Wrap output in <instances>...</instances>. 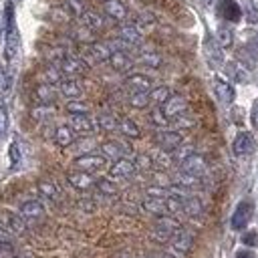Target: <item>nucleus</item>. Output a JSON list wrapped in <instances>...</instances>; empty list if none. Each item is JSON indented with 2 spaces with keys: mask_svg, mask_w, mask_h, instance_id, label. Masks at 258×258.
<instances>
[{
  "mask_svg": "<svg viewBox=\"0 0 258 258\" xmlns=\"http://www.w3.org/2000/svg\"><path fill=\"white\" fill-rule=\"evenodd\" d=\"M189 155H194V147H189V145H179V147L171 153V159L177 161V163H181V161H185Z\"/></svg>",
  "mask_w": 258,
  "mask_h": 258,
  "instance_id": "nucleus-44",
  "label": "nucleus"
},
{
  "mask_svg": "<svg viewBox=\"0 0 258 258\" xmlns=\"http://www.w3.org/2000/svg\"><path fill=\"white\" fill-rule=\"evenodd\" d=\"M101 151H103V157H105V159L109 157V159H115V161H117V159H123V155H125L129 149L123 147L121 143L109 141V143H103V145H101Z\"/></svg>",
  "mask_w": 258,
  "mask_h": 258,
  "instance_id": "nucleus-27",
  "label": "nucleus"
},
{
  "mask_svg": "<svg viewBox=\"0 0 258 258\" xmlns=\"http://www.w3.org/2000/svg\"><path fill=\"white\" fill-rule=\"evenodd\" d=\"M79 206H81L85 212H93V210H95V204H93V200H81V202H79Z\"/></svg>",
  "mask_w": 258,
  "mask_h": 258,
  "instance_id": "nucleus-54",
  "label": "nucleus"
},
{
  "mask_svg": "<svg viewBox=\"0 0 258 258\" xmlns=\"http://www.w3.org/2000/svg\"><path fill=\"white\" fill-rule=\"evenodd\" d=\"M103 10L113 20H125L127 18V6L121 0H107V2H103Z\"/></svg>",
  "mask_w": 258,
  "mask_h": 258,
  "instance_id": "nucleus-22",
  "label": "nucleus"
},
{
  "mask_svg": "<svg viewBox=\"0 0 258 258\" xmlns=\"http://www.w3.org/2000/svg\"><path fill=\"white\" fill-rule=\"evenodd\" d=\"M69 127L75 133H81V135H91V133L97 131V123L89 115H71L69 117Z\"/></svg>",
  "mask_w": 258,
  "mask_h": 258,
  "instance_id": "nucleus-11",
  "label": "nucleus"
},
{
  "mask_svg": "<svg viewBox=\"0 0 258 258\" xmlns=\"http://www.w3.org/2000/svg\"><path fill=\"white\" fill-rule=\"evenodd\" d=\"M236 258H256V254L250 248H242V250L236 252Z\"/></svg>",
  "mask_w": 258,
  "mask_h": 258,
  "instance_id": "nucleus-53",
  "label": "nucleus"
},
{
  "mask_svg": "<svg viewBox=\"0 0 258 258\" xmlns=\"http://www.w3.org/2000/svg\"><path fill=\"white\" fill-rule=\"evenodd\" d=\"M75 135H77V133H75L69 125H60V127L54 129L52 139H54V143H56L58 147H69V145L75 141Z\"/></svg>",
  "mask_w": 258,
  "mask_h": 258,
  "instance_id": "nucleus-25",
  "label": "nucleus"
},
{
  "mask_svg": "<svg viewBox=\"0 0 258 258\" xmlns=\"http://www.w3.org/2000/svg\"><path fill=\"white\" fill-rule=\"evenodd\" d=\"M149 103H151L149 93H131V95H129V105L135 107V109H143V107H147Z\"/></svg>",
  "mask_w": 258,
  "mask_h": 258,
  "instance_id": "nucleus-42",
  "label": "nucleus"
},
{
  "mask_svg": "<svg viewBox=\"0 0 258 258\" xmlns=\"http://www.w3.org/2000/svg\"><path fill=\"white\" fill-rule=\"evenodd\" d=\"M135 171H137L135 163L129 161L127 157H123V159H117V161L111 165L109 175H111V179H129V177H133Z\"/></svg>",
  "mask_w": 258,
  "mask_h": 258,
  "instance_id": "nucleus-13",
  "label": "nucleus"
},
{
  "mask_svg": "<svg viewBox=\"0 0 258 258\" xmlns=\"http://www.w3.org/2000/svg\"><path fill=\"white\" fill-rule=\"evenodd\" d=\"M101 2H107V0H101Z\"/></svg>",
  "mask_w": 258,
  "mask_h": 258,
  "instance_id": "nucleus-60",
  "label": "nucleus"
},
{
  "mask_svg": "<svg viewBox=\"0 0 258 258\" xmlns=\"http://www.w3.org/2000/svg\"><path fill=\"white\" fill-rule=\"evenodd\" d=\"M214 93H216V97H218L222 103H226V105H230V103L236 99V91H234V87H232L228 81L220 79V77L214 79Z\"/></svg>",
  "mask_w": 258,
  "mask_h": 258,
  "instance_id": "nucleus-18",
  "label": "nucleus"
},
{
  "mask_svg": "<svg viewBox=\"0 0 258 258\" xmlns=\"http://www.w3.org/2000/svg\"><path fill=\"white\" fill-rule=\"evenodd\" d=\"M216 42H218L222 48H230V46H232L234 34H232V30H230V26H226V24L218 26V30H216Z\"/></svg>",
  "mask_w": 258,
  "mask_h": 258,
  "instance_id": "nucleus-32",
  "label": "nucleus"
},
{
  "mask_svg": "<svg viewBox=\"0 0 258 258\" xmlns=\"http://www.w3.org/2000/svg\"><path fill=\"white\" fill-rule=\"evenodd\" d=\"M97 123H99V127H101V129H105V131H115V129L119 127L117 117H115V115H111V113H101V115H99V119H97Z\"/></svg>",
  "mask_w": 258,
  "mask_h": 258,
  "instance_id": "nucleus-38",
  "label": "nucleus"
},
{
  "mask_svg": "<svg viewBox=\"0 0 258 258\" xmlns=\"http://www.w3.org/2000/svg\"><path fill=\"white\" fill-rule=\"evenodd\" d=\"M42 77H44V83H46V85H56V83L62 81V73H60L58 64H50V67H46V71H44Z\"/></svg>",
  "mask_w": 258,
  "mask_h": 258,
  "instance_id": "nucleus-39",
  "label": "nucleus"
},
{
  "mask_svg": "<svg viewBox=\"0 0 258 258\" xmlns=\"http://www.w3.org/2000/svg\"><path fill=\"white\" fill-rule=\"evenodd\" d=\"M50 115H52V109H50L48 105H40V107H34V109H32V117L38 119V121H40V119L44 121V119H48Z\"/></svg>",
  "mask_w": 258,
  "mask_h": 258,
  "instance_id": "nucleus-47",
  "label": "nucleus"
},
{
  "mask_svg": "<svg viewBox=\"0 0 258 258\" xmlns=\"http://www.w3.org/2000/svg\"><path fill=\"white\" fill-rule=\"evenodd\" d=\"M4 26H6V38H4V60L10 62L16 58L18 48H20V34L16 28V18H14V2L6 0L4 2Z\"/></svg>",
  "mask_w": 258,
  "mask_h": 258,
  "instance_id": "nucleus-1",
  "label": "nucleus"
},
{
  "mask_svg": "<svg viewBox=\"0 0 258 258\" xmlns=\"http://www.w3.org/2000/svg\"><path fill=\"white\" fill-rule=\"evenodd\" d=\"M159 258H175V256H173V254H169V252H165V254H161Z\"/></svg>",
  "mask_w": 258,
  "mask_h": 258,
  "instance_id": "nucleus-57",
  "label": "nucleus"
},
{
  "mask_svg": "<svg viewBox=\"0 0 258 258\" xmlns=\"http://www.w3.org/2000/svg\"><path fill=\"white\" fill-rule=\"evenodd\" d=\"M58 69H60L62 75H69L71 79H75V77H79V75H83V73L87 71V62H85L83 58H79V56L67 54V56L58 62Z\"/></svg>",
  "mask_w": 258,
  "mask_h": 258,
  "instance_id": "nucleus-7",
  "label": "nucleus"
},
{
  "mask_svg": "<svg viewBox=\"0 0 258 258\" xmlns=\"http://www.w3.org/2000/svg\"><path fill=\"white\" fill-rule=\"evenodd\" d=\"M244 12H246V20L248 22H258V6L254 0H246L244 2Z\"/></svg>",
  "mask_w": 258,
  "mask_h": 258,
  "instance_id": "nucleus-45",
  "label": "nucleus"
},
{
  "mask_svg": "<svg viewBox=\"0 0 258 258\" xmlns=\"http://www.w3.org/2000/svg\"><path fill=\"white\" fill-rule=\"evenodd\" d=\"M8 159H10V169H16L22 161V149H20V143L16 139L8 147Z\"/></svg>",
  "mask_w": 258,
  "mask_h": 258,
  "instance_id": "nucleus-37",
  "label": "nucleus"
},
{
  "mask_svg": "<svg viewBox=\"0 0 258 258\" xmlns=\"http://www.w3.org/2000/svg\"><path fill=\"white\" fill-rule=\"evenodd\" d=\"M105 157L103 155H97V153H85V155H79L77 159H75V167L79 169V171H87V173H91V171H97V169H101V167H105Z\"/></svg>",
  "mask_w": 258,
  "mask_h": 258,
  "instance_id": "nucleus-8",
  "label": "nucleus"
},
{
  "mask_svg": "<svg viewBox=\"0 0 258 258\" xmlns=\"http://www.w3.org/2000/svg\"><path fill=\"white\" fill-rule=\"evenodd\" d=\"M125 85L131 89V93H149L151 87H153L151 79L145 77V75H139V73L129 75V77L125 79Z\"/></svg>",
  "mask_w": 258,
  "mask_h": 258,
  "instance_id": "nucleus-19",
  "label": "nucleus"
},
{
  "mask_svg": "<svg viewBox=\"0 0 258 258\" xmlns=\"http://www.w3.org/2000/svg\"><path fill=\"white\" fill-rule=\"evenodd\" d=\"M67 111H69L71 115H89V105H87L85 101L75 99V101H69V103H67Z\"/></svg>",
  "mask_w": 258,
  "mask_h": 258,
  "instance_id": "nucleus-43",
  "label": "nucleus"
},
{
  "mask_svg": "<svg viewBox=\"0 0 258 258\" xmlns=\"http://www.w3.org/2000/svg\"><path fill=\"white\" fill-rule=\"evenodd\" d=\"M109 62H111V67H113L115 71H119V73H127V71L133 67L131 56H129L127 52H123V50H113Z\"/></svg>",
  "mask_w": 258,
  "mask_h": 258,
  "instance_id": "nucleus-23",
  "label": "nucleus"
},
{
  "mask_svg": "<svg viewBox=\"0 0 258 258\" xmlns=\"http://www.w3.org/2000/svg\"><path fill=\"white\" fill-rule=\"evenodd\" d=\"M119 131H121L125 137H131V139H135V137L141 135V129L137 127V123H135L133 119H121V121H119Z\"/></svg>",
  "mask_w": 258,
  "mask_h": 258,
  "instance_id": "nucleus-35",
  "label": "nucleus"
},
{
  "mask_svg": "<svg viewBox=\"0 0 258 258\" xmlns=\"http://www.w3.org/2000/svg\"><path fill=\"white\" fill-rule=\"evenodd\" d=\"M185 109H187V103H185V99H183L181 95H171V97H169V99L159 107L161 115H163L167 121L177 119L179 115H183V113H185Z\"/></svg>",
  "mask_w": 258,
  "mask_h": 258,
  "instance_id": "nucleus-4",
  "label": "nucleus"
},
{
  "mask_svg": "<svg viewBox=\"0 0 258 258\" xmlns=\"http://www.w3.org/2000/svg\"><path fill=\"white\" fill-rule=\"evenodd\" d=\"M232 151H234L236 155H240V157L250 155V153L254 151V139H252V133H248V131H240V133L236 135L234 143H232Z\"/></svg>",
  "mask_w": 258,
  "mask_h": 258,
  "instance_id": "nucleus-16",
  "label": "nucleus"
},
{
  "mask_svg": "<svg viewBox=\"0 0 258 258\" xmlns=\"http://www.w3.org/2000/svg\"><path fill=\"white\" fill-rule=\"evenodd\" d=\"M216 10H218V16L224 18L226 22H238L242 18V8L236 0H220Z\"/></svg>",
  "mask_w": 258,
  "mask_h": 258,
  "instance_id": "nucleus-10",
  "label": "nucleus"
},
{
  "mask_svg": "<svg viewBox=\"0 0 258 258\" xmlns=\"http://www.w3.org/2000/svg\"><path fill=\"white\" fill-rule=\"evenodd\" d=\"M179 230H181V224L177 220H173L171 216H161L151 230V238L159 244H165V242H171L173 234Z\"/></svg>",
  "mask_w": 258,
  "mask_h": 258,
  "instance_id": "nucleus-2",
  "label": "nucleus"
},
{
  "mask_svg": "<svg viewBox=\"0 0 258 258\" xmlns=\"http://www.w3.org/2000/svg\"><path fill=\"white\" fill-rule=\"evenodd\" d=\"M139 60L145 64V67H151V69H157V67H161V56L157 54V52H151V50H145V52H141L139 54Z\"/></svg>",
  "mask_w": 258,
  "mask_h": 258,
  "instance_id": "nucleus-40",
  "label": "nucleus"
},
{
  "mask_svg": "<svg viewBox=\"0 0 258 258\" xmlns=\"http://www.w3.org/2000/svg\"><path fill=\"white\" fill-rule=\"evenodd\" d=\"M173 183H175V187H181V189H194L196 185H200V177H194V175H189V173H183V171H179L175 177H173Z\"/></svg>",
  "mask_w": 258,
  "mask_h": 258,
  "instance_id": "nucleus-31",
  "label": "nucleus"
},
{
  "mask_svg": "<svg viewBox=\"0 0 258 258\" xmlns=\"http://www.w3.org/2000/svg\"><path fill=\"white\" fill-rule=\"evenodd\" d=\"M204 2H206V4H212V2H214V0H204Z\"/></svg>",
  "mask_w": 258,
  "mask_h": 258,
  "instance_id": "nucleus-59",
  "label": "nucleus"
},
{
  "mask_svg": "<svg viewBox=\"0 0 258 258\" xmlns=\"http://www.w3.org/2000/svg\"><path fill=\"white\" fill-rule=\"evenodd\" d=\"M135 167H143V169L151 167V159H149V155H139V157H137V163H135Z\"/></svg>",
  "mask_w": 258,
  "mask_h": 258,
  "instance_id": "nucleus-52",
  "label": "nucleus"
},
{
  "mask_svg": "<svg viewBox=\"0 0 258 258\" xmlns=\"http://www.w3.org/2000/svg\"><path fill=\"white\" fill-rule=\"evenodd\" d=\"M252 46H254V48H256V52H258V34H256V38L252 40Z\"/></svg>",
  "mask_w": 258,
  "mask_h": 258,
  "instance_id": "nucleus-56",
  "label": "nucleus"
},
{
  "mask_svg": "<svg viewBox=\"0 0 258 258\" xmlns=\"http://www.w3.org/2000/svg\"><path fill=\"white\" fill-rule=\"evenodd\" d=\"M181 141H183V137L171 129H159L155 133V143L159 145L161 151H167V153H173L181 145Z\"/></svg>",
  "mask_w": 258,
  "mask_h": 258,
  "instance_id": "nucleus-5",
  "label": "nucleus"
},
{
  "mask_svg": "<svg viewBox=\"0 0 258 258\" xmlns=\"http://www.w3.org/2000/svg\"><path fill=\"white\" fill-rule=\"evenodd\" d=\"M171 248H173L177 254H187V252H191V248H194V234L181 228L179 232L173 234V238H171Z\"/></svg>",
  "mask_w": 258,
  "mask_h": 258,
  "instance_id": "nucleus-14",
  "label": "nucleus"
},
{
  "mask_svg": "<svg viewBox=\"0 0 258 258\" xmlns=\"http://www.w3.org/2000/svg\"><path fill=\"white\" fill-rule=\"evenodd\" d=\"M226 75L232 81H236V83H248L250 81V73L246 71V67L240 64V62H236V60H232V62L226 64Z\"/></svg>",
  "mask_w": 258,
  "mask_h": 258,
  "instance_id": "nucleus-24",
  "label": "nucleus"
},
{
  "mask_svg": "<svg viewBox=\"0 0 258 258\" xmlns=\"http://www.w3.org/2000/svg\"><path fill=\"white\" fill-rule=\"evenodd\" d=\"M151 121H153V123H155V125H159V127H165V125H167V123H169V121H167V119H165V117H163V115H161V111H159V109H157V111H153V113H151Z\"/></svg>",
  "mask_w": 258,
  "mask_h": 258,
  "instance_id": "nucleus-51",
  "label": "nucleus"
},
{
  "mask_svg": "<svg viewBox=\"0 0 258 258\" xmlns=\"http://www.w3.org/2000/svg\"><path fill=\"white\" fill-rule=\"evenodd\" d=\"M169 97H171L169 87H155L153 91H149V99H151V103H155V105H159V107H161Z\"/></svg>",
  "mask_w": 258,
  "mask_h": 258,
  "instance_id": "nucleus-36",
  "label": "nucleus"
},
{
  "mask_svg": "<svg viewBox=\"0 0 258 258\" xmlns=\"http://www.w3.org/2000/svg\"><path fill=\"white\" fill-rule=\"evenodd\" d=\"M0 228H4L10 234H22L24 228H26V222L18 214L8 212V210H2L0 212Z\"/></svg>",
  "mask_w": 258,
  "mask_h": 258,
  "instance_id": "nucleus-9",
  "label": "nucleus"
},
{
  "mask_svg": "<svg viewBox=\"0 0 258 258\" xmlns=\"http://www.w3.org/2000/svg\"><path fill=\"white\" fill-rule=\"evenodd\" d=\"M187 216H191V218H198L202 212H204V204H202V200L198 198V196H187L185 200H183V208H181Z\"/></svg>",
  "mask_w": 258,
  "mask_h": 258,
  "instance_id": "nucleus-30",
  "label": "nucleus"
},
{
  "mask_svg": "<svg viewBox=\"0 0 258 258\" xmlns=\"http://www.w3.org/2000/svg\"><path fill=\"white\" fill-rule=\"evenodd\" d=\"M38 191H40L42 198H46L50 202H56L60 198V189L52 181H38Z\"/></svg>",
  "mask_w": 258,
  "mask_h": 258,
  "instance_id": "nucleus-33",
  "label": "nucleus"
},
{
  "mask_svg": "<svg viewBox=\"0 0 258 258\" xmlns=\"http://www.w3.org/2000/svg\"><path fill=\"white\" fill-rule=\"evenodd\" d=\"M0 248H4V250H8V252H12V250H14L12 234H10V232H6L4 228H0Z\"/></svg>",
  "mask_w": 258,
  "mask_h": 258,
  "instance_id": "nucleus-46",
  "label": "nucleus"
},
{
  "mask_svg": "<svg viewBox=\"0 0 258 258\" xmlns=\"http://www.w3.org/2000/svg\"><path fill=\"white\" fill-rule=\"evenodd\" d=\"M143 210L145 212H149V214H155V216H167V208H165V200H161V198H145L143 200Z\"/></svg>",
  "mask_w": 258,
  "mask_h": 258,
  "instance_id": "nucleus-26",
  "label": "nucleus"
},
{
  "mask_svg": "<svg viewBox=\"0 0 258 258\" xmlns=\"http://www.w3.org/2000/svg\"><path fill=\"white\" fill-rule=\"evenodd\" d=\"M87 54H89L91 62H105V60L111 58L113 48L107 42H91L89 48H87Z\"/></svg>",
  "mask_w": 258,
  "mask_h": 258,
  "instance_id": "nucleus-17",
  "label": "nucleus"
},
{
  "mask_svg": "<svg viewBox=\"0 0 258 258\" xmlns=\"http://www.w3.org/2000/svg\"><path fill=\"white\" fill-rule=\"evenodd\" d=\"M119 38L127 44H139L141 42V30L133 24H125L119 28Z\"/></svg>",
  "mask_w": 258,
  "mask_h": 258,
  "instance_id": "nucleus-29",
  "label": "nucleus"
},
{
  "mask_svg": "<svg viewBox=\"0 0 258 258\" xmlns=\"http://www.w3.org/2000/svg\"><path fill=\"white\" fill-rule=\"evenodd\" d=\"M81 20H83V24H85L87 30H101V28L105 26L103 16L97 14V12H93V10H85V12L81 14Z\"/></svg>",
  "mask_w": 258,
  "mask_h": 258,
  "instance_id": "nucleus-28",
  "label": "nucleus"
},
{
  "mask_svg": "<svg viewBox=\"0 0 258 258\" xmlns=\"http://www.w3.org/2000/svg\"><path fill=\"white\" fill-rule=\"evenodd\" d=\"M204 52H206V58H208V64L212 69H218L224 64V52H222V46L214 40V38H208L206 44H204Z\"/></svg>",
  "mask_w": 258,
  "mask_h": 258,
  "instance_id": "nucleus-15",
  "label": "nucleus"
},
{
  "mask_svg": "<svg viewBox=\"0 0 258 258\" xmlns=\"http://www.w3.org/2000/svg\"><path fill=\"white\" fill-rule=\"evenodd\" d=\"M18 216H20L24 222H36V220H40V218L44 216V206H42V202H38V200H26V202L20 204Z\"/></svg>",
  "mask_w": 258,
  "mask_h": 258,
  "instance_id": "nucleus-6",
  "label": "nucleus"
},
{
  "mask_svg": "<svg viewBox=\"0 0 258 258\" xmlns=\"http://www.w3.org/2000/svg\"><path fill=\"white\" fill-rule=\"evenodd\" d=\"M179 165H181V171H183V173H189V175H194V177H202V175L206 173V169H208L206 159H204L202 155H198V153L189 155V157H187L185 161H181Z\"/></svg>",
  "mask_w": 258,
  "mask_h": 258,
  "instance_id": "nucleus-12",
  "label": "nucleus"
},
{
  "mask_svg": "<svg viewBox=\"0 0 258 258\" xmlns=\"http://www.w3.org/2000/svg\"><path fill=\"white\" fill-rule=\"evenodd\" d=\"M6 129H8V109L0 105V137L6 133Z\"/></svg>",
  "mask_w": 258,
  "mask_h": 258,
  "instance_id": "nucleus-50",
  "label": "nucleus"
},
{
  "mask_svg": "<svg viewBox=\"0 0 258 258\" xmlns=\"http://www.w3.org/2000/svg\"><path fill=\"white\" fill-rule=\"evenodd\" d=\"M54 97H56V93H54V87L52 85H38L36 87V99L42 103V105H50L52 101H54Z\"/></svg>",
  "mask_w": 258,
  "mask_h": 258,
  "instance_id": "nucleus-34",
  "label": "nucleus"
},
{
  "mask_svg": "<svg viewBox=\"0 0 258 258\" xmlns=\"http://www.w3.org/2000/svg\"><path fill=\"white\" fill-rule=\"evenodd\" d=\"M58 91H60V95H64V97H69L71 101H75V99H79L81 95H83V87H81V83L77 81V79H62L60 83H58Z\"/></svg>",
  "mask_w": 258,
  "mask_h": 258,
  "instance_id": "nucleus-21",
  "label": "nucleus"
},
{
  "mask_svg": "<svg viewBox=\"0 0 258 258\" xmlns=\"http://www.w3.org/2000/svg\"><path fill=\"white\" fill-rule=\"evenodd\" d=\"M2 26H4V16L0 14V34H2Z\"/></svg>",
  "mask_w": 258,
  "mask_h": 258,
  "instance_id": "nucleus-58",
  "label": "nucleus"
},
{
  "mask_svg": "<svg viewBox=\"0 0 258 258\" xmlns=\"http://www.w3.org/2000/svg\"><path fill=\"white\" fill-rule=\"evenodd\" d=\"M252 214H254V204H252L250 200H242V202L236 206V210H234V214H232V218H230L232 230H244L246 224L252 220Z\"/></svg>",
  "mask_w": 258,
  "mask_h": 258,
  "instance_id": "nucleus-3",
  "label": "nucleus"
},
{
  "mask_svg": "<svg viewBox=\"0 0 258 258\" xmlns=\"http://www.w3.org/2000/svg\"><path fill=\"white\" fill-rule=\"evenodd\" d=\"M67 4L75 16H81L85 12V0H67Z\"/></svg>",
  "mask_w": 258,
  "mask_h": 258,
  "instance_id": "nucleus-48",
  "label": "nucleus"
},
{
  "mask_svg": "<svg viewBox=\"0 0 258 258\" xmlns=\"http://www.w3.org/2000/svg\"><path fill=\"white\" fill-rule=\"evenodd\" d=\"M252 125L258 129V103L252 107Z\"/></svg>",
  "mask_w": 258,
  "mask_h": 258,
  "instance_id": "nucleus-55",
  "label": "nucleus"
},
{
  "mask_svg": "<svg viewBox=\"0 0 258 258\" xmlns=\"http://www.w3.org/2000/svg\"><path fill=\"white\" fill-rule=\"evenodd\" d=\"M97 189L101 191V194H105V196H117L119 194V187H117V183L113 181V179H97Z\"/></svg>",
  "mask_w": 258,
  "mask_h": 258,
  "instance_id": "nucleus-41",
  "label": "nucleus"
},
{
  "mask_svg": "<svg viewBox=\"0 0 258 258\" xmlns=\"http://www.w3.org/2000/svg\"><path fill=\"white\" fill-rule=\"evenodd\" d=\"M67 179L75 189H89V187H93L97 183V179L87 171H71L67 175Z\"/></svg>",
  "mask_w": 258,
  "mask_h": 258,
  "instance_id": "nucleus-20",
  "label": "nucleus"
},
{
  "mask_svg": "<svg viewBox=\"0 0 258 258\" xmlns=\"http://www.w3.org/2000/svg\"><path fill=\"white\" fill-rule=\"evenodd\" d=\"M242 244L246 246V248H250V246H258V232H246L244 236H242Z\"/></svg>",
  "mask_w": 258,
  "mask_h": 258,
  "instance_id": "nucleus-49",
  "label": "nucleus"
}]
</instances>
